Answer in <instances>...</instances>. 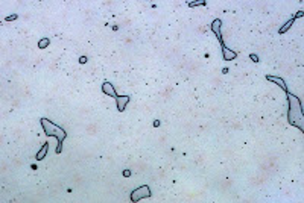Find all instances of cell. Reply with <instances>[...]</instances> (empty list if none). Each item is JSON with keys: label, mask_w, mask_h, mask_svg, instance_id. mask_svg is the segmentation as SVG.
<instances>
[{"label": "cell", "mask_w": 304, "mask_h": 203, "mask_svg": "<svg viewBox=\"0 0 304 203\" xmlns=\"http://www.w3.org/2000/svg\"><path fill=\"white\" fill-rule=\"evenodd\" d=\"M41 124H43V127H44V130H46V133L49 135V137H56V140H58V143H59V146L56 147V153H61V143H62V141L65 140V137H67L65 130L61 129V127H58V126H55L53 123L47 121L46 118H41Z\"/></svg>", "instance_id": "obj_1"}, {"label": "cell", "mask_w": 304, "mask_h": 203, "mask_svg": "<svg viewBox=\"0 0 304 203\" xmlns=\"http://www.w3.org/2000/svg\"><path fill=\"white\" fill-rule=\"evenodd\" d=\"M149 196H151L149 187H140L139 190H136V191L131 194V200H132V202H139L142 197H149Z\"/></svg>", "instance_id": "obj_2"}, {"label": "cell", "mask_w": 304, "mask_h": 203, "mask_svg": "<svg viewBox=\"0 0 304 203\" xmlns=\"http://www.w3.org/2000/svg\"><path fill=\"white\" fill-rule=\"evenodd\" d=\"M102 90H104V93L105 94H108V96H113V97H116L117 99V94H116V91H114V88H113V85L110 82H105L104 85H102Z\"/></svg>", "instance_id": "obj_3"}, {"label": "cell", "mask_w": 304, "mask_h": 203, "mask_svg": "<svg viewBox=\"0 0 304 203\" xmlns=\"http://www.w3.org/2000/svg\"><path fill=\"white\" fill-rule=\"evenodd\" d=\"M129 102V97L128 96H123V99L122 97H117V108H119V111H123L125 109V105Z\"/></svg>", "instance_id": "obj_4"}, {"label": "cell", "mask_w": 304, "mask_h": 203, "mask_svg": "<svg viewBox=\"0 0 304 203\" xmlns=\"http://www.w3.org/2000/svg\"><path fill=\"white\" fill-rule=\"evenodd\" d=\"M217 27H221V20H214V21H213V24H211V29H213V32L216 33V37H217L219 40H221V33H219Z\"/></svg>", "instance_id": "obj_5"}, {"label": "cell", "mask_w": 304, "mask_h": 203, "mask_svg": "<svg viewBox=\"0 0 304 203\" xmlns=\"http://www.w3.org/2000/svg\"><path fill=\"white\" fill-rule=\"evenodd\" d=\"M222 50H224V58L227 59V61H230V59H233V58H236V53H233V52H230V50L225 47V46H222Z\"/></svg>", "instance_id": "obj_6"}, {"label": "cell", "mask_w": 304, "mask_h": 203, "mask_svg": "<svg viewBox=\"0 0 304 203\" xmlns=\"http://www.w3.org/2000/svg\"><path fill=\"white\" fill-rule=\"evenodd\" d=\"M47 150H49V144H44V146H43V149L40 150V153L37 155V159H38V161H41V159H43V158L46 156V153H47Z\"/></svg>", "instance_id": "obj_7"}, {"label": "cell", "mask_w": 304, "mask_h": 203, "mask_svg": "<svg viewBox=\"0 0 304 203\" xmlns=\"http://www.w3.org/2000/svg\"><path fill=\"white\" fill-rule=\"evenodd\" d=\"M49 43V40H43L41 43H40V47H46V44Z\"/></svg>", "instance_id": "obj_8"}]
</instances>
